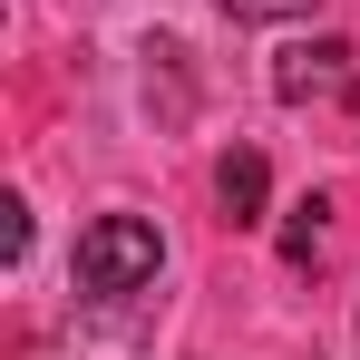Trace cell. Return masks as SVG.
Returning <instances> with one entry per match:
<instances>
[{
  "instance_id": "6da1fadb",
  "label": "cell",
  "mask_w": 360,
  "mask_h": 360,
  "mask_svg": "<svg viewBox=\"0 0 360 360\" xmlns=\"http://www.w3.org/2000/svg\"><path fill=\"white\" fill-rule=\"evenodd\" d=\"M156 273H166V234L146 214H98L68 253V283L88 302H136V292H156Z\"/></svg>"
},
{
  "instance_id": "277c9868",
  "label": "cell",
  "mask_w": 360,
  "mask_h": 360,
  "mask_svg": "<svg viewBox=\"0 0 360 360\" xmlns=\"http://www.w3.org/2000/svg\"><path fill=\"white\" fill-rule=\"evenodd\" d=\"M321 214H331V195H302L292 224H283V263H311L321 253Z\"/></svg>"
},
{
  "instance_id": "7a4b0ae2",
  "label": "cell",
  "mask_w": 360,
  "mask_h": 360,
  "mask_svg": "<svg viewBox=\"0 0 360 360\" xmlns=\"http://www.w3.org/2000/svg\"><path fill=\"white\" fill-rule=\"evenodd\" d=\"M273 98H283V108L351 98V39H292V49L273 59Z\"/></svg>"
},
{
  "instance_id": "5b68a950",
  "label": "cell",
  "mask_w": 360,
  "mask_h": 360,
  "mask_svg": "<svg viewBox=\"0 0 360 360\" xmlns=\"http://www.w3.org/2000/svg\"><path fill=\"white\" fill-rule=\"evenodd\" d=\"M224 20H311L321 0H214Z\"/></svg>"
},
{
  "instance_id": "8992f818",
  "label": "cell",
  "mask_w": 360,
  "mask_h": 360,
  "mask_svg": "<svg viewBox=\"0 0 360 360\" xmlns=\"http://www.w3.org/2000/svg\"><path fill=\"white\" fill-rule=\"evenodd\" d=\"M20 253H30V205L10 195V205H0V263H20Z\"/></svg>"
},
{
  "instance_id": "3957f363",
  "label": "cell",
  "mask_w": 360,
  "mask_h": 360,
  "mask_svg": "<svg viewBox=\"0 0 360 360\" xmlns=\"http://www.w3.org/2000/svg\"><path fill=\"white\" fill-rule=\"evenodd\" d=\"M263 195H273L263 156H253V146H234V156L214 166V205H224V224H263Z\"/></svg>"
}]
</instances>
